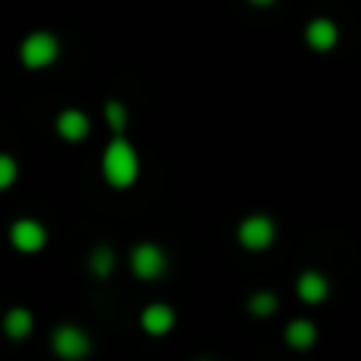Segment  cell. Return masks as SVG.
Masks as SVG:
<instances>
[{
  "mask_svg": "<svg viewBox=\"0 0 361 361\" xmlns=\"http://www.w3.org/2000/svg\"><path fill=\"white\" fill-rule=\"evenodd\" d=\"M250 311L257 314V317H267V314H273L276 311V298L273 295H254V298H250Z\"/></svg>",
  "mask_w": 361,
  "mask_h": 361,
  "instance_id": "cell-13",
  "label": "cell"
},
{
  "mask_svg": "<svg viewBox=\"0 0 361 361\" xmlns=\"http://www.w3.org/2000/svg\"><path fill=\"white\" fill-rule=\"evenodd\" d=\"M273 235H276V225H273V219H267V216H250V219H244L241 228H238L241 244L250 250H263L267 244H273Z\"/></svg>",
  "mask_w": 361,
  "mask_h": 361,
  "instance_id": "cell-3",
  "label": "cell"
},
{
  "mask_svg": "<svg viewBox=\"0 0 361 361\" xmlns=\"http://www.w3.org/2000/svg\"><path fill=\"white\" fill-rule=\"evenodd\" d=\"M105 114H108V124H111L114 130L121 133V127H124V121H127V114H124V105H118V102H108Z\"/></svg>",
  "mask_w": 361,
  "mask_h": 361,
  "instance_id": "cell-16",
  "label": "cell"
},
{
  "mask_svg": "<svg viewBox=\"0 0 361 361\" xmlns=\"http://www.w3.org/2000/svg\"><path fill=\"white\" fill-rule=\"evenodd\" d=\"M57 133L63 140H82L89 133V118L82 111H76V108H70V111H63L57 118Z\"/></svg>",
  "mask_w": 361,
  "mask_h": 361,
  "instance_id": "cell-10",
  "label": "cell"
},
{
  "mask_svg": "<svg viewBox=\"0 0 361 361\" xmlns=\"http://www.w3.org/2000/svg\"><path fill=\"white\" fill-rule=\"evenodd\" d=\"M44 238H48L44 228L38 222H32V219H19V222L10 228V241L16 244L19 250H29V254L44 247Z\"/></svg>",
  "mask_w": 361,
  "mask_h": 361,
  "instance_id": "cell-6",
  "label": "cell"
},
{
  "mask_svg": "<svg viewBox=\"0 0 361 361\" xmlns=\"http://www.w3.org/2000/svg\"><path fill=\"white\" fill-rule=\"evenodd\" d=\"M305 35H307V44H311V48L330 51L333 44H336V38H339V29H336L333 19H314V23L307 25Z\"/></svg>",
  "mask_w": 361,
  "mask_h": 361,
  "instance_id": "cell-7",
  "label": "cell"
},
{
  "mask_svg": "<svg viewBox=\"0 0 361 361\" xmlns=\"http://www.w3.org/2000/svg\"><path fill=\"white\" fill-rule=\"evenodd\" d=\"M6 336L13 339H25L32 333V314L25 311V307H13L10 314H6Z\"/></svg>",
  "mask_w": 361,
  "mask_h": 361,
  "instance_id": "cell-12",
  "label": "cell"
},
{
  "mask_svg": "<svg viewBox=\"0 0 361 361\" xmlns=\"http://www.w3.org/2000/svg\"><path fill=\"white\" fill-rule=\"evenodd\" d=\"M171 324H175V311L165 305H152L143 311V330L152 333V336H162V333L171 330Z\"/></svg>",
  "mask_w": 361,
  "mask_h": 361,
  "instance_id": "cell-9",
  "label": "cell"
},
{
  "mask_svg": "<svg viewBox=\"0 0 361 361\" xmlns=\"http://www.w3.org/2000/svg\"><path fill=\"white\" fill-rule=\"evenodd\" d=\"M250 4H257V6H269L273 0H250Z\"/></svg>",
  "mask_w": 361,
  "mask_h": 361,
  "instance_id": "cell-17",
  "label": "cell"
},
{
  "mask_svg": "<svg viewBox=\"0 0 361 361\" xmlns=\"http://www.w3.org/2000/svg\"><path fill=\"white\" fill-rule=\"evenodd\" d=\"M286 339L292 349H307V345H314V339H317V326H314L311 320H292L286 330Z\"/></svg>",
  "mask_w": 361,
  "mask_h": 361,
  "instance_id": "cell-11",
  "label": "cell"
},
{
  "mask_svg": "<svg viewBox=\"0 0 361 361\" xmlns=\"http://www.w3.org/2000/svg\"><path fill=\"white\" fill-rule=\"evenodd\" d=\"M16 162H13L10 156H0V190H6V187L16 180Z\"/></svg>",
  "mask_w": 361,
  "mask_h": 361,
  "instance_id": "cell-15",
  "label": "cell"
},
{
  "mask_svg": "<svg viewBox=\"0 0 361 361\" xmlns=\"http://www.w3.org/2000/svg\"><path fill=\"white\" fill-rule=\"evenodd\" d=\"M19 57L25 67H48L57 57V38L51 32H32L19 48Z\"/></svg>",
  "mask_w": 361,
  "mask_h": 361,
  "instance_id": "cell-2",
  "label": "cell"
},
{
  "mask_svg": "<svg viewBox=\"0 0 361 361\" xmlns=\"http://www.w3.org/2000/svg\"><path fill=\"white\" fill-rule=\"evenodd\" d=\"M111 267H114V257H111V250L108 247H99L92 254V269L99 276H105V273H111Z\"/></svg>",
  "mask_w": 361,
  "mask_h": 361,
  "instance_id": "cell-14",
  "label": "cell"
},
{
  "mask_svg": "<svg viewBox=\"0 0 361 361\" xmlns=\"http://www.w3.org/2000/svg\"><path fill=\"white\" fill-rule=\"evenodd\" d=\"M298 295H301V301H307V305H320V301L330 295V286H326V279L320 273H301V279H298Z\"/></svg>",
  "mask_w": 361,
  "mask_h": 361,
  "instance_id": "cell-8",
  "label": "cell"
},
{
  "mask_svg": "<svg viewBox=\"0 0 361 361\" xmlns=\"http://www.w3.org/2000/svg\"><path fill=\"white\" fill-rule=\"evenodd\" d=\"M130 263H133V273H137L140 279H156V276L165 273V254L156 247V244H140V247L133 250Z\"/></svg>",
  "mask_w": 361,
  "mask_h": 361,
  "instance_id": "cell-4",
  "label": "cell"
},
{
  "mask_svg": "<svg viewBox=\"0 0 361 361\" xmlns=\"http://www.w3.org/2000/svg\"><path fill=\"white\" fill-rule=\"evenodd\" d=\"M140 175V162H137V152L130 149V143L124 140H114L105 152V178L111 180L114 187H130Z\"/></svg>",
  "mask_w": 361,
  "mask_h": 361,
  "instance_id": "cell-1",
  "label": "cell"
},
{
  "mask_svg": "<svg viewBox=\"0 0 361 361\" xmlns=\"http://www.w3.org/2000/svg\"><path fill=\"white\" fill-rule=\"evenodd\" d=\"M54 352L70 361L89 355V336L82 330H76V326H61V330L54 333Z\"/></svg>",
  "mask_w": 361,
  "mask_h": 361,
  "instance_id": "cell-5",
  "label": "cell"
}]
</instances>
